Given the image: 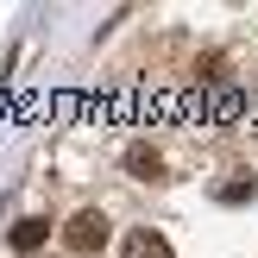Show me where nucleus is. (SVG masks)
I'll return each mask as SVG.
<instances>
[{
	"label": "nucleus",
	"instance_id": "f257e3e1",
	"mask_svg": "<svg viewBox=\"0 0 258 258\" xmlns=\"http://www.w3.org/2000/svg\"><path fill=\"white\" fill-rule=\"evenodd\" d=\"M63 246H70V252H101V246H107V214H101V208L70 214V227H63Z\"/></svg>",
	"mask_w": 258,
	"mask_h": 258
},
{
	"label": "nucleus",
	"instance_id": "7ed1b4c3",
	"mask_svg": "<svg viewBox=\"0 0 258 258\" xmlns=\"http://www.w3.org/2000/svg\"><path fill=\"white\" fill-rule=\"evenodd\" d=\"M120 258H176V252H170V239H164V233H151V227H133Z\"/></svg>",
	"mask_w": 258,
	"mask_h": 258
},
{
	"label": "nucleus",
	"instance_id": "20e7f679",
	"mask_svg": "<svg viewBox=\"0 0 258 258\" xmlns=\"http://www.w3.org/2000/svg\"><path fill=\"white\" fill-rule=\"evenodd\" d=\"M126 170H133V176H151V183H158V176H164V158H158L151 145H133V151H126Z\"/></svg>",
	"mask_w": 258,
	"mask_h": 258
},
{
	"label": "nucleus",
	"instance_id": "f03ea898",
	"mask_svg": "<svg viewBox=\"0 0 258 258\" xmlns=\"http://www.w3.org/2000/svg\"><path fill=\"white\" fill-rule=\"evenodd\" d=\"M44 239H50V221H44V214H25V221H13V233H7V246L19 252V258H32L38 246H44Z\"/></svg>",
	"mask_w": 258,
	"mask_h": 258
}]
</instances>
